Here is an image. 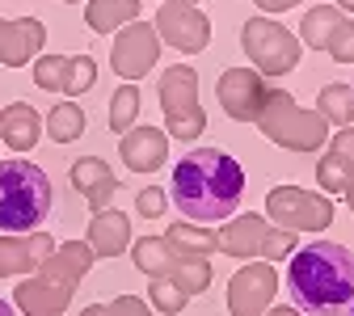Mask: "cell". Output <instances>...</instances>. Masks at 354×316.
<instances>
[{
  "instance_id": "cell-1",
  "label": "cell",
  "mask_w": 354,
  "mask_h": 316,
  "mask_svg": "<svg viewBox=\"0 0 354 316\" xmlns=\"http://www.w3.org/2000/svg\"><path fill=\"white\" fill-rule=\"evenodd\" d=\"M169 198L182 215H190L186 223H215L224 215H236L245 198V169L236 156L219 148H194L173 165Z\"/></svg>"
},
{
  "instance_id": "cell-2",
  "label": "cell",
  "mask_w": 354,
  "mask_h": 316,
  "mask_svg": "<svg viewBox=\"0 0 354 316\" xmlns=\"http://www.w3.org/2000/svg\"><path fill=\"white\" fill-rule=\"evenodd\" d=\"M291 304L304 316H342L354 304V253L342 241H313L287 257Z\"/></svg>"
},
{
  "instance_id": "cell-3",
  "label": "cell",
  "mask_w": 354,
  "mask_h": 316,
  "mask_svg": "<svg viewBox=\"0 0 354 316\" xmlns=\"http://www.w3.org/2000/svg\"><path fill=\"white\" fill-rule=\"evenodd\" d=\"M51 215V177L26 156L0 160V232L26 236Z\"/></svg>"
},
{
  "instance_id": "cell-4",
  "label": "cell",
  "mask_w": 354,
  "mask_h": 316,
  "mask_svg": "<svg viewBox=\"0 0 354 316\" xmlns=\"http://www.w3.org/2000/svg\"><path fill=\"white\" fill-rule=\"evenodd\" d=\"M253 122L274 148H287V152H317L329 140V122L317 110L299 106L287 89H266L261 110Z\"/></svg>"
},
{
  "instance_id": "cell-5",
  "label": "cell",
  "mask_w": 354,
  "mask_h": 316,
  "mask_svg": "<svg viewBox=\"0 0 354 316\" xmlns=\"http://www.w3.org/2000/svg\"><path fill=\"white\" fill-rule=\"evenodd\" d=\"M160 110H165V135L169 140L194 144L207 131V114L198 102V72L190 64H173L160 72Z\"/></svg>"
},
{
  "instance_id": "cell-6",
  "label": "cell",
  "mask_w": 354,
  "mask_h": 316,
  "mask_svg": "<svg viewBox=\"0 0 354 316\" xmlns=\"http://www.w3.org/2000/svg\"><path fill=\"white\" fill-rule=\"evenodd\" d=\"M241 51L249 55L253 72L266 76V80L295 72V68H299V55H304L299 38H295L287 26H279L274 17H261V13L241 26Z\"/></svg>"
},
{
  "instance_id": "cell-7",
  "label": "cell",
  "mask_w": 354,
  "mask_h": 316,
  "mask_svg": "<svg viewBox=\"0 0 354 316\" xmlns=\"http://www.w3.org/2000/svg\"><path fill=\"white\" fill-rule=\"evenodd\" d=\"M266 215H270L274 228H287V232H325L333 223V198L321 190L274 186L266 194Z\"/></svg>"
},
{
  "instance_id": "cell-8",
  "label": "cell",
  "mask_w": 354,
  "mask_h": 316,
  "mask_svg": "<svg viewBox=\"0 0 354 316\" xmlns=\"http://www.w3.org/2000/svg\"><path fill=\"white\" fill-rule=\"evenodd\" d=\"M156 38L165 42V47L182 51V55H198L207 51L211 42V21L198 5H190V0H165V5L156 9Z\"/></svg>"
},
{
  "instance_id": "cell-9",
  "label": "cell",
  "mask_w": 354,
  "mask_h": 316,
  "mask_svg": "<svg viewBox=\"0 0 354 316\" xmlns=\"http://www.w3.org/2000/svg\"><path fill=\"white\" fill-rule=\"evenodd\" d=\"M156 55H160V38H156L152 21H131V26H122V30L114 34V42H110V68H114V76L127 80V84L144 80V76L156 68Z\"/></svg>"
},
{
  "instance_id": "cell-10",
  "label": "cell",
  "mask_w": 354,
  "mask_h": 316,
  "mask_svg": "<svg viewBox=\"0 0 354 316\" xmlns=\"http://www.w3.org/2000/svg\"><path fill=\"white\" fill-rule=\"evenodd\" d=\"M279 291V275L270 261H249L228 279V316H266Z\"/></svg>"
},
{
  "instance_id": "cell-11",
  "label": "cell",
  "mask_w": 354,
  "mask_h": 316,
  "mask_svg": "<svg viewBox=\"0 0 354 316\" xmlns=\"http://www.w3.org/2000/svg\"><path fill=\"white\" fill-rule=\"evenodd\" d=\"M34 84L47 93H88L97 84V59L93 55H38L34 59Z\"/></svg>"
},
{
  "instance_id": "cell-12",
  "label": "cell",
  "mask_w": 354,
  "mask_h": 316,
  "mask_svg": "<svg viewBox=\"0 0 354 316\" xmlns=\"http://www.w3.org/2000/svg\"><path fill=\"white\" fill-rule=\"evenodd\" d=\"M266 89H270L266 76H257L253 68H224L219 72V84H215V97L232 122H253L261 110Z\"/></svg>"
},
{
  "instance_id": "cell-13",
  "label": "cell",
  "mask_w": 354,
  "mask_h": 316,
  "mask_svg": "<svg viewBox=\"0 0 354 316\" xmlns=\"http://www.w3.org/2000/svg\"><path fill=\"white\" fill-rule=\"evenodd\" d=\"M42 47H47V26L38 17H0V64L5 68L34 64Z\"/></svg>"
},
{
  "instance_id": "cell-14",
  "label": "cell",
  "mask_w": 354,
  "mask_h": 316,
  "mask_svg": "<svg viewBox=\"0 0 354 316\" xmlns=\"http://www.w3.org/2000/svg\"><path fill=\"white\" fill-rule=\"evenodd\" d=\"M68 182H72V190L88 203V211H106L110 198L118 194V177H114V169H110L102 156H80V160H72Z\"/></svg>"
},
{
  "instance_id": "cell-15",
  "label": "cell",
  "mask_w": 354,
  "mask_h": 316,
  "mask_svg": "<svg viewBox=\"0 0 354 316\" xmlns=\"http://www.w3.org/2000/svg\"><path fill=\"white\" fill-rule=\"evenodd\" d=\"M118 152H122V165L131 173H156L165 160H169V135L156 131V127H131L127 135H118Z\"/></svg>"
},
{
  "instance_id": "cell-16",
  "label": "cell",
  "mask_w": 354,
  "mask_h": 316,
  "mask_svg": "<svg viewBox=\"0 0 354 316\" xmlns=\"http://www.w3.org/2000/svg\"><path fill=\"white\" fill-rule=\"evenodd\" d=\"M350 177H354V127H342L329 140L325 156L317 160V186L321 194H342Z\"/></svg>"
},
{
  "instance_id": "cell-17",
  "label": "cell",
  "mask_w": 354,
  "mask_h": 316,
  "mask_svg": "<svg viewBox=\"0 0 354 316\" xmlns=\"http://www.w3.org/2000/svg\"><path fill=\"white\" fill-rule=\"evenodd\" d=\"M84 245L93 249V257H122V249L131 245V215H122V211H114V207L93 211Z\"/></svg>"
},
{
  "instance_id": "cell-18",
  "label": "cell",
  "mask_w": 354,
  "mask_h": 316,
  "mask_svg": "<svg viewBox=\"0 0 354 316\" xmlns=\"http://www.w3.org/2000/svg\"><path fill=\"white\" fill-rule=\"evenodd\" d=\"M266 232H270V219L266 215H232L224 228H219V253H228V257H261Z\"/></svg>"
},
{
  "instance_id": "cell-19",
  "label": "cell",
  "mask_w": 354,
  "mask_h": 316,
  "mask_svg": "<svg viewBox=\"0 0 354 316\" xmlns=\"http://www.w3.org/2000/svg\"><path fill=\"white\" fill-rule=\"evenodd\" d=\"M38 140H42V114L30 102H9L5 110H0V144L5 148H13L21 156Z\"/></svg>"
},
{
  "instance_id": "cell-20",
  "label": "cell",
  "mask_w": 354,
  "mask_h": 316,
  "mask_svg": "<svg viewBox=\"0 0 354 316\" xmlns=\"http://www.w3.org/2000/svg\"><path fill=\"white\" fill-rule=\"evenodd\" d=\"M131 261H136V270H144L148 279H177V275H182V266H186V257H177L160 236L131 241Z\"/></svg>"
},
{
  "instance_id": "cell-21",
  "label": "cell",
  "mask_w": 354,
  "mask_h": 316,
  "mask_svg": "<svg viewBox=\"0 0 354 316\" xmlns=\"http://www.w3.org/2000/svg\"><path fill=\"white\" fill-rule=\"evenodd\" d=\"M177 257H211L219 253V232L207 228V223H169V232L160 236Z\"/></svg>"
},
{
  "instance_id": "cell-22",
  "label": "cell",
  "mask_w": 354,
  "mask_h": 316,
  "mask_svg": "<svg viewBox=\"0 0 354 316\" xmlns=\"http://www.w3.org/2000/svg\"><path fill=\"white\" fill-rule=\"evenodd\" d=\"M84 21L93 34H118L122 26L140 21V0H88Z\"/></svg>"
},
{
  "instance_id": "cell-23",
  "label": "cell",
  "mask_w": 354,
  "mask_h": 316,
  "mask_svg": "<svg viewBox=\"0 0 354 316\" xmlns=\"http://www.w3.org/2000/svg\"><path fill=\"white\" fill-rule=\"evenodd\" d=\"M346 13L337 9V5H317V9H308L304 13V21H299V47H313V51H325V42H329V34H333V26L342 21Z\"/></svg>"
},
{
  "instance_id": "cell-24",
  "label": "cell",
  "mask_w": 354,
  "mask_h": 316,
  "mask_svg": "<svg viewBox=\"0 0 354 316\" xmlns=\"http://www.w3.org/2000/svg\"><path fill=\"white\" fill-rule=\"evenodd\" d=\"M317 114H321L329 127H350V122H354V89L342 84V80L325 84L321 93H317Z\"/></svg>"
},
{
  "instance_id": "cell-25",
  "label": "cell",
  "mask_w": 354,
  "mask_h": 316,
  "mask_svg": "<svg viewBox=\"0 0 354 316\" xmlns=\"http://www.w3.org/2000/svg\"><path fill=\"white\" fill-rule=\"evenodd\" d=\"M42 131L51 135V144H76L80 135H84V110L76 102H59L55 110H47Z\"/></svg>"
},
{
  "instance_id": "cell-26",
  "label": "cell",
  "mask_w": 354,
  "mask_h": 316,
  "mask_svg": "<svg viewBox=\"0 0 354 316\" xmlns=\"http://www.w3.org/2000/svg\"><path fill=\"white\" fill-rule=\"evenodd\" d=\"M38 270V257L26 236H0V279H26Z\"/></svg>"
},
{
  "instance_id": "cell-27",
  "label": "cell",
  "mask_w": 354,
  "mask_h": 316,
  "mask_svg": "<svg viewBox=\"0 0 354 316\" xmlns=\"http://www.w3.org/2000/svg\"><path fill=\"white\" fill-rule=\"evenodd\" d=\"M140 118V84H118L114 97H110V131L127 135Z\"/></svg>"
},
{
  "instance_id": "cell-28",
  "label": "cell",
  "mask_w": 354,
  "mask_h": 316,
  "mask_svg": "<svg viewBox=\"0 0 354 316\" xmlns=\"http://www.w3.org/2000/svg\"><path fill=\"white\" fill-rule=\"evenodd\" d=\"M186 299H190V295L177 287L173 279H152V283H148V308L160 312V316H177V312L186 308Z\"/></svg>"
},
{
  "instance_id": "cell-29",
  "label": "cell",
  "mask_w": 354,
  "mask_h": 316,
  "mask_svg": "<svg viewBox=\"0 0 354 316\" xmlns=\"http://www.w3.org/2000/svg\"><path fill=\"white\" fill-rule=\"evenodd\" d=\"M325 55L333 64H354V17H342L325 42Z\"/></svg>"
},
{
  "instance_id": "cell-30",
  "label": "cell",
  "mask_w": 354,
  "mask_h": 316,
  "mask_svg": "<svg viewBox=\"0 0 354 316\" xmlns=\"http://www.w3.org/2000/svg\"><path fill=\"white\" fill-rule=\"evenodd\" d=\"M299 249V232H287V228H274L270 223V232H266V245H261V261H287L291 253Z\"/></svg>"
},
{
  "instance_id": "cell-31",
  "label": "cell",
  "mask_w": 354,
  "mask_h": 316,
  "mask_svg": "<svg viewBox=\"0 0 354 316\" xmlns=\"http://www.w3.org/2000/svg\"><path fill=\"white\" fill-rule=\"evenodd\" d=\"M165 207H169V194H165L160 186H144V190L136 194V215H144V219L165 215Z\"/></svg>"
},
{
  "instance_id": "cell-32",
  "label": "cell",
  "mask_w": 354,
  "mask_h": 316,
  "mask_svg": "<svg viewBox=\"0 0 354 316\" xmlns=\"http://www.w3.org/2000/svg\"><path fill=\"white\" fill-rule=\"evenodd\" d=\"M106 308H110V316H152L148 299H140V295H118V299H110Z\"/></svg>"
},
{
  "instance_id": "cell-33",
  "label": "cell",
  "mask_w": 354,
  "mask_h": 316,
  "mask_svg": "<svg viewBox=\"0 0 354 316\" xmlns=\"http://www.w3.org/2000/svg\"><path fill=\"white\" fill-rule=\"evenodd\" d=\"M26 241H30V249H34V257H38V266L47 261L51 253H55V236L51 232H26Z\"/></svg>"
},
{
  "instance_id": "cell-34",
  "label": "cell",
  "mask_w": 354,
  "mask_h": 316,
  "mask_svg": "<svg viewBox=\"0 0 354 316\" xmlns=\"http://www.w3.org/2000/svg\"><path fill=\"white\" fill-rule=\"evenodd\" d=\"M266 316H304V312H299V308H291V304H283V308H270Z\"/></svg>"
},
{
  "instance_id": "cell-35",
  "label": "cell",
  "mask_w": 354,
  "mask_h": 316,
  "mask_svg": "<svg viewBox=\"0 0 354 316\" xmlns=\"http://www.w3.org/2000/svg\"><path fill=\"white\" fill-rule=\"evenodd\" d=\"M80 316H110V308H106V304H88Z\"/></svg>"
},
{
  "instance_id": "cell-36",
  "label": "cell",
  "mask_w": 354,
  "mask_h": 316,
  "mask_svg": "<svg viewBox=\"0 0 354 316\" xmlns=\"http://www.w3.org/2000/svg\"><path fill=\"white\" fill-rule=\"evenodd\" d=\"M342 194H346V207L354 211V177H350V182H346V190H342Z\"/></svg>"
},
{
  "instance_id": "cell-37",
  "label": "cell",
  "mask_w": 354,
  "mask_h": 316,
  "mask_svg": "<svg viewBox=\"0 0 354 316\" xmlns=\"http://www.w3.org/2000/svg\"><path fill=\"white\" fill-rule=\"evenodd\" d=\"M333 5H337L342 13H354V0H333Z\"/></svg>"
},
{
  "instance_id": "cell-38",
  "label": "cell",
  "mask_w": 354,
  "mask_h": 316,
  "mask_svg": "<svg viewBox=\"0 0 354 316\" xmlns=\"http://www.w3.org/2000/svg\"><path fill=\"white\" fill-rule=\"evenodd\" d=\"M0 316H13V304L9 299H0Z\"/></svg>"
},
{
  "instance_id": "cell-39",
  "label": "cell",
  "mask_w": 354,
  "mask_h": 316,
  "mask_svg": "<svg viewBox=\"0 0 354 316\" xmlns=\"http://www.w3.org/2000/svg\"><path fill=\"white\" fill-rule=\"evenodd\" d=\"M342 316H354V304H350V308H346V312H342Z\"/></svg>"
},
{
  "instance_id": "cell-40",
  "label": "cell",
  "mask_w": 354,
  "mask_h": 316,
  "mask_svg": "<svg viewBox=\"0 0 354 316\" xmlns=\"http://www.w3.org/2000/svg\"><path fill=\"white\" fill-rule=\"evenodd\" d=\"M64 5H80V0H64Z\"/></svg>"
},
{
  "instance_id": "cell-41",
  "label": "cell",
  "mask_w": 354,
  "mask_h": 316,
  "mask_svg": "<svg viewBox=\"0 0 354 316\" xmlns=\"http://www.w3.org/2000/svg\"><path fill=\"white\" fill-rule=\"evenodd\" d=\"M190 5H198V0H190Z\"/></svg>"
}]
</instances>
